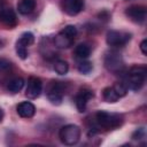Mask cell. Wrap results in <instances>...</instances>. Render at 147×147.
<instances>
[{"instance_id": "obj_26", "label": "cell", "mask_w": 147, "mask_h": 147, "mask_svg": "<svg viewBox=\"0 0 147 147\" xmlns=\"http://www.w3.org/2000/svg\"><path fill=\"white\" fill-rule=\"evenodd\" d=\"M99 17H100V20H103V21H108V18H109L110 16H109L108 11H102V13H100V14H99Z\"/></svg>"}, {"instance_id": "obj_18", "label": "cell", "mask_w": 147, "mask_h": 147, "mask_svg": "<svg viewBox=\"0 0 147 147\" xmlns=\"http://www.w3.org/2000/svg\"><path fill=\"white\" fill-rule=\"evenodd\" d=\"M54 44V41L53 40H51L49 38H44V41H41V44H40V49H42V48H46V46H52ZM41 54L44 55V57H46V59H48V60H52V59H54L55 56H56V54H55V52L54 51H51L49 48H47V49H45V51H41Z\"/></svg>"}, {"instance_id": "obj_3", "label": "cell", "mask_w": 147, "mask_h": 147, "mask_svg": "<svg viewBox=\"0 0 147 147\" xmlns=\"http://www.w3.org/2000/svg\"><path fill=\"white\" fill-rule=\"evenodd\" d=\"M76 36L77 28L75 25H67L53 38V41L57 48H68L74 44Z\"/></svg>"}, {"instance_id": "obj_22", "label": "cell", "mask_w": 147, "mask_h": 147, "mask_svg": "<svg viewBox=\"0 0 147 147\" xmlns=\"http://www.w3.org/2000/svg\"><path fill=\"white\" fill-rule=\"evenodd\" d=\"M113 88L115 90V92L117 93V95L119 96V98H123V96H125L126 95V93H127V87H126V85L123 83V82H117V83H115L114 85H113Z\"/></svg>"}, {"instance_id": "obj_6", "label": "cell", "mask_w": 147, "mask_h": 147, "mask_svg": "<svg viewBox=\"0 0 147 147\" xmlns=\"http://www.w3.org/2000/svg\"><path fill=\"white\" fill-rule=\"evenodd\" d=\"M65 91H67L65 83L60 80H51V83L47 85V88H46L47 99L53 105H56V106L61 105L63 96L65 94Z\"/></svg>"}, {"instance_id": "obj_13", "label": "cell", "mask_w": 147, "mask_h": 147, "mask_svg": "<svg viewBox=\"0 0 147 147\" xmlns=\"http://www.w3.org/2000/svg\"><path fill=\"white\" fill-rule=\"evenodd\" d=\"M0 22L9 29H13L17 25V16L11 7L3 6L0 9Z\"/></svg>"}, {"instance_id": "obj_14", "label": "cell", "mask_w": 147, "mask_h": 147, "mask_svg": "<svg viewBox=\"0 0 147 147\" xmlns=\"http://www.w3.org/2000/svg\"><path fill=\"white\" fill-rule=\"evenodd\" d=\"M16 111L23 118H31L36 114V107L30 101H23V102H21V103L17 105Z\"/></svg>"}, {"instance_id": "obj_4", "label": "cell", "mask_w": 147, "mask_h": 147, "mask_svg": "<svg viewBox=\"0 0 147 147\" xmlns=\"http://www.w3.org/2000/svg\"><path fill=\"white\" fill-rule=\"evenodd\" d=\"M103 64H105V68L109 72L115 74V75H119L125 71L124 60L122 55L115 51H110L106 53L105 59H103Z\"/></svg>"}, {"instance_id": "obj_12", "label": "cell", "mask_w": 147, "mask_h": 147, "mask_svg": "<svg viewBox=\"0 0 147 147\" xmlns=\"http://www.w3.org/2000/svg\"><path fill=\"white\" fill-rule=\"evenodd\" d=\"M42 91V82L40 78L31 76L28 79V85L25 90V95L28 99H37Z\"/></svg>"}, {"instance_id": "obj_10", "label": "cell", "mask_w": 147, "mask_h": 147, "mask_svg": "<svg viewBox=\"0 0 147 147\" xmlns=\"http://www.w3.org/2000/svg\"><path fill=\"white\" fill-rule=\"evenodd\" d=\"M125 14L132 22L141 24L146 21L147 9L142 5H132L125 9Z\"/></svg>"}, {"instance_id": "obj_2", "label": "cell", "mask_w": 147, "mask_h": 147, "mask_svg": "<svg viewBox=\"0 0 147 147\" xmlns=\"http://www.w3.org/2000/svg\"><path fill=\"white\" fill-rule=\"evenodd\" d=\"M146 76L147 68L145 65H133L123 72V83L127 90L139 91L146 82Z\"/></svg>"}, {"instance_id": "obj_23", "label": "cell", "mask_w": 147, "mask_h": 147, "mask_svg": "<svg viewBox=\"0 0 147 147\" xmlns=\"http://www.w3.org/2000/svg\"><path fill=\"white\" fill-rule=\"evenodd\" d=\"M92 69H93V65H92V62H90V61H84L83 60L78 63V71L80 74L87 75L92 71Z\"/></svg>"}, {"instance_id": "obj_9", "label": "cell", "mask_w": 147, "mask_h": 147, "mask_svg": "<svg viewBox=\"0 0 147 147\" xmlns=\"http://www.w3.org/2000/svg\"><path fill=\"white\" fill-rule=\"evenodd\" d=\"M94 96V93L88 87H82L77 94L75 95V105L79 113H84L86 110L87 102Z\"/></svg>"}, {"instance_id": "obj_25", "label": "cell", "mask_w": 147, "mask_h": 147, "mask_svg": "<svg viewBox=\"0 0 147 147\" xmlns=\"http://www.w3.org/2000/svg\"><path fill=\"white\" fill-rule=\"evenodd\" d=\"M140 49L144 55H147V40L144 39L141 42H140Z\"/></svg>"}, {"instance_id": "obj_21", "label": "cell", "mask_w": 147, "mask_h": 147, "mask_svg": "<svg viewBox=\"0 0 147 147\" xmlns=\"http://www.w3.org/2000/svg\"><path fill=\"white\" fill-rule=\"evenodd\" d=\"M13 68V63L7 60V59H3V57H0V75H6L8 72H10Z\"/></svg>"}, {"instance_id": "obj_7", "label": "cell", "mask_w": 147, "mask_h": 147, "mask_svg": "<svg viewBox=\"0 0 147 147\" xmlns=\"http://www.w3.org/2000/svg\"><path fill=\"white\" fill-rule=\"evenodd\" d=\"M131 40V33L125 31L109 30L106 36V41L110 47H123Z\"/></svg>"}, {"instance_id": "obj_11", "label": "cell", "mask_w": 147, "mask_h": 147, "mask_svg": "<svg viewBox=\"0 0 147 147\" xmlns=\"http://www.w3.org/2000/svg\"><path fill=\"white\" fill-rule=\"evenodd\" d=\"M85 6L84 0H61V8L62 10L69 16L78 15Z\"/></svg>"}, {"instance_id": "obj_17", "label": "cell", "mask_w": 147, "mask_h": 147, "mask_svg": "<svg viewBox=\"0 0 147 147\" xmlns=\"http://www.w3.org/2000/svg\"><path fill=\"white\" fill-rule=\"evenodd\" d=\"M75 55H76V57H78L80 60H85L91 55V47L85 42L79 44L75 48Z\"/></svg>"}, {"instance_id": "obj_5", "label": "cell", "mask_w": 147, "mask_h": 147, "mask_svg": "<svg viewBox=\"0 0 147 147\" xmlns=\"http://www.w3.org/2000/svg\"><path fill=\"white\" fill-rule=\"evenodd\" d=\"M82 130L76 124H67L62 126L59 131V138L62 144L67 146H74L76 145L80 139Z\"/></svg>"}, {"instance_id": "obj_8", "label": "cell", "mask_w": 147, "mask_h": 147, "mask_svg": "<svg viewBox=\"0 0 147 147\" xmlns=\"http://www.w3.org/2000/svg\"><path fill=\"white\" fill-rule=\"evenodd\" d=\"M33 42H34V36L32 32L26 31L20 36L18 40L16 41V46H15L16 53L20 59L25 60L28 57V47L31 46Z\"/></svg>"}, {"instance_id": "obj_27", "label": "cell", "mask_w": 147, "mask_h": 147, "mask_svg": "<svg viewBox=\"0 0 147 147\" xmlns=\"http://www.w3.org/2000/svg\"><path fill=\"white\" fill-rule=\"evenodd\" d=\"M3 116H5V114H3V110L0 108V123L2 122V119H3Z\"/></svg>"}, {"instance_id": "obj_15", "label": "cell", "mask_w": 147, "mask_h": 147, "mask_svg": "<svg viewBox=\"0 0 147 147\" xmlns=\"http://www.w3.org/2000/svg\"><path fill=\"white\" fill-rule=\"evenodd\" d=\"M36 0H18L17 2V10L22 15L31 14L36 8Z\"/></svg>"}, {"instance_id": "obj_20", "label": "cell", "mask_w": 147, "mask_h": 147, "mask_svg": "<svg viewBox=\"0 0 147 147\" xmlns=\"http://www.w3.org/2000/svg\"><path fill=\"white\" fill-rule=\"evenodd\" d=\"M102 96H103L105 101H107L109 103H114V102L118 101V99H119V96L117 95V93L115 92V90L113 88V86H108V87L103 88Z\"/></svg>"}, {"instance_id": "obj_19", "label": "cell", "mask_w": 147, "mask_h": 147, "mask_svg": "<svg viewBox=\"0 0 147 147\" xmlns=\"http://www.w3.org/2000/svg\"><path fill=\"white\" fill-rule=\"evenodd\" d=\"M53 70L59 75H65L69 70V64L64 60H54L53 62Z\"/></svg>"}, {"instance_id": "obj_24", "label": "cell", "mask_w": 147, "mask_h": 147, "mask_svg": "<svg viewBox=\"0 0 147 147\" xmlns=\"http://www.w3.org/2000/svg\"><path fill=\"white\" fill-rule=\"evenodd\" d=\"M145 136H146L145 129H144V127H139V129H137V130L132 133V139H134V140H140V139L145 138Z\"/></svg>"}, {"instance_id": "obj_16", "label": "cell", "mask_w": 147, "mask_h": 147, "mask_svg": "<svg viewBox=\"0 0 147 147\" xmlns=\"http://www.w3.org/2000/svg\"><path fill=\"white\" fill-rule=\"evenodd\" d=\"M24 86V79L22 77H13L7 82V90L11 93H18Z\"/></svg>"}, {"instance_id": "obj_1", "label": "cell", "mask_w": 147, "mask_h": 147, "mask_svg": "<svg viewBox=\"0 0 147 147\" xmlns=\"http://www.w3.org/2000/svg\"><path fill=\"white\" fill-rule=\"evenodd\" d=\"M124 122V117L117 113H108L105 110H99L94 115V124L91 127L90 136L99 132L101 129L103 130H114L121 126Z\"/></svg>"}]
</instances>
